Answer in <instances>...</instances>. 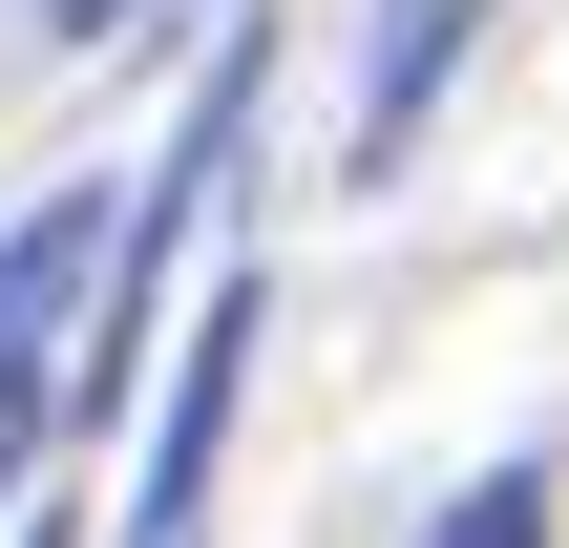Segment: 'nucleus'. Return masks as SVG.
Instances as JSON below:
<instances>
[{"instance_id": "obj_1", "label": "nucleus", "mask_w": 569, "mask_h": 548, "mask_svg": "<svg viewBox=\"0 0 569 548\" xmlns=\"http://www.w3.org/2000/svg\"><path fill=\"white\" fill-rule=\"evenodd\" d=\"M106 253H127V190H42V211L0 232V486L42 465V401H63L84 338H106Z\"/></svg>"}, {"instance_id": "obj_3", "label": "nucleus", "mask_w": 569, "mask_h": 548, "mask_svg": "<svg viewBox=\"0 0 569 548\" xmlns=\"http://www.w3.org/2000/svg\"><path fill=\"white\" fill-rule=\"evenodd\" d=\"M443 42H465V0H401V42H380V84H359V169L422 127V84H443Z\"/></svg>"}, {"instance_id": "obj_4", "label": "nucleus", "mask_w": 569, "mask_h": 548, "mask_svg": "<svg viewBox=\"0 0 569 548\" xmlns=\"http://www.w3.org/2000/svg\"><path fill=\"white\" fill-rule=\"evenodd\" d=\"M422 548H549V465H486V486H465Z\"/></svg>"}, {"instance_id": "obj_2", "label": "nucleus", "mask_w": 569, "mask_h": 548, "mask_svg": "<svg viewBox=\"0 0 569 548\" xmlns=\"http://www.w3.org/2000/svg\"><path fill=\"white\" fill-rule=\"evenodd\" d=\"M232 338H253V296H211V317H190V380H169V444H148V486H127V548H190V507H211V444H232Z\"/></svg>"}]
</instances>
